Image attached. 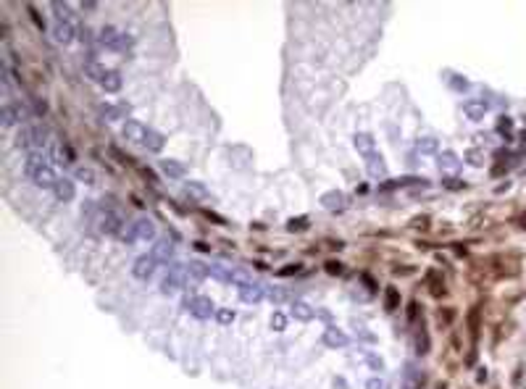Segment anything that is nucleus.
<instances>
[{
  "label": "nucleus",
  "instance_id": "obj_1",
  "mask_svg": "<svg viewBox=\"0 0 526 389\" xmlns=\"http://www.w3.org/2000/svg\"><path fill=\"white\" fill-rule=\"evenodd\" d=\"M24 171H27V176L34 181L37 187H56V181H58L53 166L48 163L45 153H40V150H37V153H29L27 163H24Z\"/></svg>",
  "mask_w": 526,
  "mask_h": 389
},
{
  "label": "nucleus",
  "instance_id": "obj_15",
  "mask_svg": "<svg viewBox=\"0 0 526 389\" xmlns=\"http://www.w3.org/2000/svg\"><path fill=\"white\" fill-rule=\"evenodd\" d=\"M463 113H466L471 121H482L484 113H487V105H484V103H466V105H463Z\"/></svg>",
  "mask_w": 526,
  "mask_h": 389
},
{
  "label": "nucleus",
  "instance_id": "obj_8",
  "mask_svg": "<svg viewBox=\"0 0 526 389\" xmlns=\"http://www.w3.org/2000/svg\"><path fill=\"white\" fill-rule=\"evenodd\" d=\"M74 32H77V24H68V21H56V24H53V37L61 45L74 42V37H77Z\"/></svg>",
  "mask_w": 526,
  "mask_h": 389
},
{
  "label": "nucleus",
  "instance_id": "obj_11",
  "mask_svg": "<svg viewBox=\"0 0 526 389\" xmlns=\"http://www.w3.org/2000/svg\"><path fill=\"white\" fill-rule=\"evenodd\" d=\"M321 205L327 211H342L348 205V197L342 195V192H337V190H332V192H327L324 197H321Z\"/></svg>",
  "mask_w": 526,
  "mask_h": 389
},
{
  "label": "nucleus",
  "instance_id": "obj_22",
  "mask_svg": "<svg viewBox=\"0 0 526 389\" xmlns=\"http://www.w3.org/2000/svg\"><path fill=\"white\" fill-rule=\"evenodd\" d=\"M119 34H121V32H116L113 27H105V29L100 32V42L108 45V48L113 50V48H116V42H119Z\"/></svg>",
  "mask_w": 526,
  "mask_h": 389
},
{
  "label": "nucleus",
  "instance_id": "obj_14",
  "mask_svg": "<svg viewBox=\"0 0 526 389\" xmlns=\"http://www.w3.org/2000/svg\"><path fill=\"white\" fill-rule=\"evenodd\" d=\"M84 71H87V77L93 79V82H105V77H108V68L105 66H100V63H95V61H89L87 66H84Z\"/></svg>",
  "mask_w": 526,
  "mask_h": 389
},
{
  "label": "nucleus",
  "instance_id": "obj_19",
  "mask_svg": "<svg viewBox=\"0 0 526 389\" xmlns=\"http://www.w3.org/2000/svg\"><path fill=\"white\" fill-rule=\"evenodd\" d=\"M185 271H187V273H192L195 279H205V276H208V273H211V268L205 266V263H200V261H190Z\"/></svg>",
  "mask_w": 526,
  "mask_h": 389
},
{
  "label": "nucleus",
  "instance_id": "obj_25",
  "mask_svg": "<svg viewBox=\"0 0 526 389\" xmlns=\"http://www.w3.org/2000/svg\"><path fill=\"white\" fill-rule=\"evenodd\" d=\"M103 87L108 89V92H119V89H121V77H119L116 71H108V77H105Z\"/></svg>",
  "mask_w": 526,
  "mask_h": 389
},
{
  "label": "nucleus",
  "instance_id": "obj_35",
  "mask_svg": "<svg viewBox=\"0 0 526 389\" xmlns=\"http://www.w3.org/2000/svg\"><path fill=\"white\" fill-rule=\"evenodd\" d=\"M366 360H369V365H371L374 371H382V368H384V360H382V358H376V355H369Z\"/></svg>",
  "mask_w": 526,
  "mask_h": 389
},
{
  "label": "nucleus",
  "instance_id": "obj_5",
  "mask_svg": "<svg viewBox=\"0 0 526 389\" xmlns=\"http://www.w3.org/2000/svg\"><path fill=\"white\" fill-rule=\"evenodd\" d=\"M155 268H158V258L150 253V255H140L137 258V263H134V276L137 279H150L153 273H155Z\"/></svg>",
  "mask_w": 526,
  "mask_h": 389
},
{
  "label": "nucleus",
  "instance_id": "obj_12",
  "mask_svg": "<svg viewBox=\"0 0 526 389\" xmlns=\"http://www.w3.org/2000/svg\"><path fill=\"white\" fill-rule=\"evenodd\" d=\"M53 190H56V197H58V200H63V202L74 200V195H77V190H74V181H71V179H58Z\"/></svg>",
  "mask_w": 526,
  "mask_h": 389
},
{
  "label": "nucleus",
  "instance_id": "obj_37",
  "mask_svg": "<svg viewBox=\"0 0 526 389\" xmlns=\"http://www.w3.org/2000/svg\"><path fill=\"white\" fill-rule=\"evenodd\" d=\"M334 386H339V389H345V381H342V379H334Z\"/></svg>",
  "mask_w": 526,
  "mask_h": 389
},
{
  "label": "nucleus",
  "instance_id": "obj_9",
  "mask_svg": "<svg viewBox=\"0 0 526 389\" xmlns=\"http://www.w3.org/2000/svg\"><path fill=\"white\" fill-rule=\"evenodd\" d=\"M366 169H369V174L374 179H384L387 176V163H384V158L374 150L371 155H366Z\"/></svg>",
  "mask_w": 526,
  "mask_h": 389
},
{
  "label": "nucleus",
  "instance_id": "obj_31",
  "mask_svg": "<svg viewBox=\"0 0 526 389\" xmlns=\"http://www.w3.org/2000/svg\"><path fill=\"white\" fill-rule=\"evenodd\" d=\"M366 389H390V386H387V381H384V379L374 376V379H369V381H366Z\"/></svg>",
  "mask_w": 526,
  "mask_h": 389
},
{
  "label": "nucleus",
  "instance_id": "obj_13",
  "mask_svg": "<svg viewBox=\"0 0 526 389\" xmlns=\"http://www.w3.org/2000/svg\"><path fill=\"white\" fill-rule=\"evenodd\" d=\"M134 232H137L140 239H153L155 237V226H153L150 218H137L134 221Z\"/></svg>",
  "mask_w": 526,
  "mask_h": 389
},
{
  "label": "nucleus",
  "instance_id": "obj_21",
  "mask_svg": "<svg viewBox=\"0 0 526 389\" xmlns=\"http://www.w3.org/2000/svg\"><path fill=\"white\" fill-rule=\"evenodd\" d=\"M161 169H164V174H169L171 179H182V176H185V166L176 163V161H164Z\"/></svg>",
  "mask_w": 526,
  "mask_h": 389
},
{
  "label": "nucleus",
  "instance_id": "obj_3",
  "mask_svg": "<svg viewBox=\"0 0 526 389\" xmlns=\"http://www.w3.org/2000/svg\"><path fill=\"white\" fill-rule=\"evenodd\" d=\"M185 308H187L195 318H211L213 310H216L211 297H187V300H185Z\"/></svg>",
  "mask_w": 526,
  "mask_h": 389
},
{
  "label": "nucleus",
  "instance_id": "obj_6",
  "mask_svg": "<svg viewBox=\"0 0 526 389\" xmlns=\"http://www.w3.org/2000/svg\"><path fill=\"white\" fill-rule=\"evenodd\" d=\"M148 126L145 124H140V121H126L124 124V137L129 142H137V145H145V140H148Z\"/></svg>",
  "mask_w": 526,
  "mask_h": 389
},
{
  "label": "nucleus",
  "instance_id": "obj_23",
  "mask_svg": "<svg viewBox=\"0 0 526 389\" xmlns=\"http://www.w3.org/2000/svg\"><path fill=\"white\" fill-rule=\"evenodd\" d=\"M208 268H211V276H216L219 282H226V284L232 282V271H226L221 263H211Z\"/></svg>",
  "mask_w": 526,
  "mask_h": 389
},
{
  "label": "nucleus",
  "instance_id": "obj_30",
  "mask_svg": "<svg viewBox=\"0 0 526 389\" xmlns=\"http://www.w3.org/2000/svg\"><path fill=\"white\" fill-rule=\"evenodd\" d=\"M100 113H103L105 119H111V121H113V119H119V108H113V105H105V103L100 105Z\"/></svg>",
  "mask_w": 526,
  "mask_h": 389
},
{
  "label": "nucleus",
  "instance_id": "obj_32",
  "mask_svg": "<svg viewBox=\"0 0 526 389\" xmlns=\"http://www.w3.org/2000/svg\"><path fill=\"white\" fill-rule=\"evenodd\" d=\"M268 297H271L274 303H282L284 297H287V292H284V289H277V287H271V289H268Z\"/></svg>",
  "mask_w": 526,
  "mask_h": 389
},
{
  "label": "nucleus",
  "instance_id": "obj_34",
  "mask_svg": "<svg viewBox=\"0 0 526 389\" xmlns=\"http://www.w3.org/2000/svg\"><path fill=\"white\" fill-rule=\"evenodd\" d=\"M77 179H82L84 184H93V171H89V169H77Z\"/></svg>",
  "mask_w": 526,
  "mask_h": 389
},
{
  "label": "nucleus",
  "instance_id": "obj_36",
  "mask_svg": "<svg viewBox=\"0 0 526 389\" xmlns=\"http://www.w3.org/2000/svg\"><path fill=\"white\" fill-rule=\"evenodd\" d=\"M395 300H397V294H395V289H390V292H387V308H390V310L395 308Z\"/></svg>",
  "mask_w": 526,
  "mask_h": 389
},
{
  "label": "nucleus",
  "instance_id": "obj_16",
  "mask_svg": "<svg viewBox=\"0 0 526 389\" xmlns=\"http://www.w3.org/2000/svg\"><path fill=\"white\" fill-rule=\"evenodd\" d=\"M292 316L297 318V321H311V318H313L316 313H313V308H311L308 303H303V300H297V303L292 305Z\"/></svg>",
  "mask_w": 526,
  "mask_h": 389
},
{
  "label": "nucleus",
  "instance_id": "obj_28",
  "mask_svg": "<svg viewBox=\"0 0 526 389\" xmlns=\"http://www.w3.org/2000/svg\"><path fill=\"white\" fill-rule=\"evenodd\" d=\"M216 318H219V324L226 326V324H232V321H234V310H226V308H224V310L216 313Z\"/></svg>",
  "mask_w": 526,
  "mask_h": 389
},
{
  "label": "nucleus",
  "instance_id": "obj_10",
  "mask_svg": "<svg viewBox=\"0 0 526 389\" xmlns=\"http://www.w3.org/2000/svg\"><path fill=\"white\" fill-rule=\"evenodd\" d=\"M263 287L261 284H256V282H250V284H245V287H240V297L245 303H250V305H256V303H261L263 300Z\"/></svg>",
  "mask_w": 526,
  "mask_h": 389
},
{
  "label": "nucleus",
  "instance_id": "obj_33",
  "mask_svg": "<svg viewBox=\"0 0 526 389\" xmlns=\"http://www.w3.org/2000/svg\"><path fill=\"white\" fill-rule=\"evenodd\" d=\"M129 45H132V37L121 32V34H119V42H116V48H113V50H126Z\"/></svg>",
  "mask_w": 526,
  "mask_h": 389
},
{
  "label": "nucleus",
  "instance_id": "obj_17",
  "mask_svg": "<svg viewBox=\"0 0 526 389\" xmlns=\"http://www.w3.org/2000/svg\"><path fill=\"white\" fill-rule=\"evenodd\" d=\"M355 147L363 155H371L374 153V137L371 134H355Z\"/></svg>",
  "mask_w": 526,
  "mask_h": 389
},
{
  "label": "nucleus",
  "instance_id": "obj_24",
  "mask_svg": "<svg viewBox=\"0 0 526 389\" xmlns=\"http://www.w3.org/2000/svg\"><path fill=\"white\" fill-rule=\"evenodd\" d=\"M440 166H442V169L455 171V169L461 166V161H458V155H455V153H450V150H447V153H442V155H440Z\"/></svg>",
  "mask_w": 526,
  "mask_h": 389
},
{
  "label": "nucleus",
  "instance_id": "obj_20",
  "mask_svg": "<svg viewBox=\"0 0 526 389\" xmlns=\"http://www.w3.org/2000/svg\"><path fill=\"white\" fill-rule=\"evenodd\" d=\"M164 142H166V140H164V134H161V132H153V129L148 132V140H145V147H148V150L158 153V150L164 147Z\"/></svg>",
  "mask_w": 526,
  "mask_h": 389
},
{
  "label": "nucleus",
  "instance_id": "obj_29",
  "mask_svg": "<svg viewBox=\"0 0 526 389\" xmlns=\"http://www.w3.org/2000/svg\"><path fill=\"white\" fill-rule=\"evenodd\" d=\"M187 195H195V197H205V187L203 184H195V181H190V184L185 187Z\"/></svg>",
  "mask_w": 526,
  "mask_h": 389
},
{
  "label": "nucleus",
  "instance_id": "obj_4",
  "mask_svg": "<svg viewBox=\"0 0 526 389\" xmlns=\"http://www.w3.org/2000/svg\"><path fill=\"white\" fill-rule=\"evenodd\" d=\"M182 284H185V273H182V266H171V271L164 276L161 282V292L164 294H174L176 289H182Z\"/></svg>",
  "mask_w": 526,
  "mask_h": 389
},
{
  "label": "nucleus",
  "instance_id": "obj_18",
  "mask_svg": "<svg viewBox=\"0 0 526 389\" xmlns=\"http://www.w3.org/2000/svg\"><path fill=\"white\" fill-rule=\"evenodd\" d=\"M171 253H174V245H171L169 239H161V242H155V250H153V255H155L158 261H169V258H171Z\"/></svg>",
  "mask_w": 526,
  "mask_h": 389
},
{
  "label": "nucleus",
  "instance_id": "obj_2",
  "mask_svg": "<svg viewBox=\"0 0 526 389\" xmlns=\"http://www.w3.org/2000/svg\"><path fill=\"white\" fill-rule=\"evenodd\" d=\"M45 142H48V140H45V132H42L40 126H24V129H21V134H19V145L27 147V150H32V153L42 150Z\"/></svg>",
  "mask_w": 526,
  "mask_h": 389
},
{
  "label": "nucleus",
  "instance_id": "obj_7",
  "mask_svg": "<svg viewBox=\"0 0 526 389\" xmlns=\"http://www.w3.org/2000/svg\"><path fill=\"white\" fill-rule=\"evenodd\" d=\"M324 345L327 347H332V350H339V347H348V334L345 331H339L337 326H327V331H324Z\"/></svg>",
  "mask_w": 526,
  "mask_h": 389
},
{
  "label": "nucleus",
  "instance_id": "obj_27",
  "mask_svg": "<svg viewBox=\"0 0 526 389\" xmlns=\"http://www.w3.org/2000/svg\"><path fill=\"white\" fill-rule=\"evenodd\" d=\"M271 329H274V331H284V329H287V318H284L282 313H274V316H271Z\"/></svg>",
  "mask_w": 526,
  "mask_h": 389
},
{
  "label": "nucleus",
  "instance_id": "obj_26",
  "mask_svg": "<svg viewBox=\"0 0 526 389\" xmlns=\"http://www.w3.org/2000/svg\"><path fill=\"white\" fill-rule=\"evenodd\" d=\"M419 150L421 153H434V150H437V140H434V137H421V140H419Z\"/></svg>",
  "mask_w": 526,
  "mask_h": 389
}]
</instances>
